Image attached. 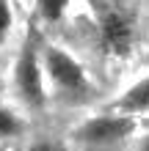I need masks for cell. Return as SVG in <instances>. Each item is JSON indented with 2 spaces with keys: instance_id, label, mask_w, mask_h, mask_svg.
Masks as SVG:
<instances>
[{
  "instance_id": "8992f818",
  "label": "cell",
  "mask_w": 149,
  "mask_h": 151,
  "mask_svg": "<svg viewBox=\"0 0 149 151\" xmlns=\"http://www.w3.org/2000/svg\"><path fill=\"white\" fill-rule=\"evenodd\" d=\"M28 132V121L25 113L17 104L0 102V140H20Z\"/></svg>"
},
{
  "instance_id": "30bf717a",
  "label": "cell",
  "mask_w": 149,
  "mask_h": 151,
  "mask_svg": "<svg viewBox=\"0 0 149 151\" xmlns=\"http://www.w3.org/2000/svg\"><path fill=\"white\" fill-rule=\"evenodd\" d=\"M83 3H86V6H89V8H91V11H94V17H97V14H102V11H105V8H108V6H110V0H83Z\"/></svg>"
},
{
  "instance_id": "8fae6325",
  "label": "cell",
  "mask_w": 149,
  "mask_h": 151,
  "mask_svg": "<svg viewBox=\"0 0 149 151\" xmlns=\"http://www.w3.org/2000/svg\"><path fill=\"white\" fill-rule=\"evenodd\" d=\"M133 151H149V132H138V137L133 143Z\"/></svg>"
},
{
  "instance_id": "ba28073f",
  "label": "cell",
  "mask_w": 149,
  "mask_h": 151,
  "mask_svg": "<svg viewBox=\"0 0 149 151\" xmlns=\"http://www.w3.org/2000/svg\"><path fill=\"white\" fill-rule=\"evenodd\" d=\"M14 33V8H11V0H0V47L8 44Z\"/></svg>"
},
{
  "instance_id": "277c9868",
  "label": "cell",
  "mask_w": 149,
  "mask_h": 151,
  "mask_svg": "<svg viewBox=\"0 0 149 151\" xmlns=\"http://www.w3.org/2000/svg\"><path fill=\"white\" fill-rule=\"evenodd\" d=\"M97 41L105 55L127 58L135 47V19L124 6L110 3L102 14H97Z\"/></svg>"
},
{
  "instance_id": "7a4b0ae2",
  "label": "cell",
  "mask_w": 149,
  "mask_h": 151,
  "mask_svg": "<svg viewBox=\"0 0 149 151\" xmlns=\"http://www.w3.org/2000/svg\"><path fill=\"white\" fill-rule=\"evenodd\" d=\"M41 63H44L52 99L66 102V104H83L91 99V93H94L91 77L86 72V66L66 47L52 44V41L41 44Z\"/></svg>"
},
{
  "instance_id": "9c48e42d",
  "label": "cell",
  "mask_w": 149,
  "mask_h": 151,
  "mask_svg": "<svg viewBox=\"0 0 149 151\" xmlns=\"http://www.w3.org/2000/svg\"><path fill=\"white\" fill-rule=\"evenodd\" d=\"M22 151H64V146H61L58 140H52V137H47V135H41V137L28 140Z\"/></svg>"
},
{
  "instance_id": "5b68a950",
  "label": "cell",
  "mask_w": 149,
  "mask_h": 151,
  "mask_svg": "<svg viewBox=\"0 0 149 151\" xmlns=\"http://www.w3.org/2000/svg\"><path fill=\"white\" fill-rule=\"evenodd\" d=\"M108 110L121 113V115H133V118L146 115L149 113V74L138 77L135 83H130L124 91L108 104Z\"/></svg>"
},
{
  "instance_id": "3957f363",
  "label": "cell",
  "mask_w": 149,
  "mask_h": 151,
  "mask_svg": "<svg viewBox=\"0 0 149 151\" xmlns=\"http://www.w3.org/2000/svg\"><path fill=\"white\" fill-rule=\"evenodd\" d=\"M138 129H141L138 118L105 110V113L86 115L80 124H75L72 132H69V137H72V143L80 146V148L108 151V148H116L121 143H127V140H135Z\"/></svg>"
},
{
  "instance_id": "52a82bcc",
  "label": "cell",
  "mask_w": 149,
  "mask_h": 151,
  "mask_svg": "<svg viewBox=\"0 0 149 151\" xmlns=\"http://www.w3.org/2000/svg\"><path fill=\"white\" fill-rule=\"evenodd\" d=\"M72 11V0H36V17L44 25H61Z\"/></svg>"
},
{
  "instance_id": "6da1fadb",
  "label": "cell",
  "mask_w": 149,
  "mask_h": 151,
  "mask_svg": "<svg viewBox=\"0 0 149 151\" xmlns=\"http://www.w3.org/2000/svg\"><path fill=\"white\" fill-rule=\"evenodd\" d=\"M11 93L14 104L31 115L44 113L52 102L44 63H41V44H36L33 39H25L22 47L17 50V58L11 63Z\"/></svg>"
}]
</instances>
